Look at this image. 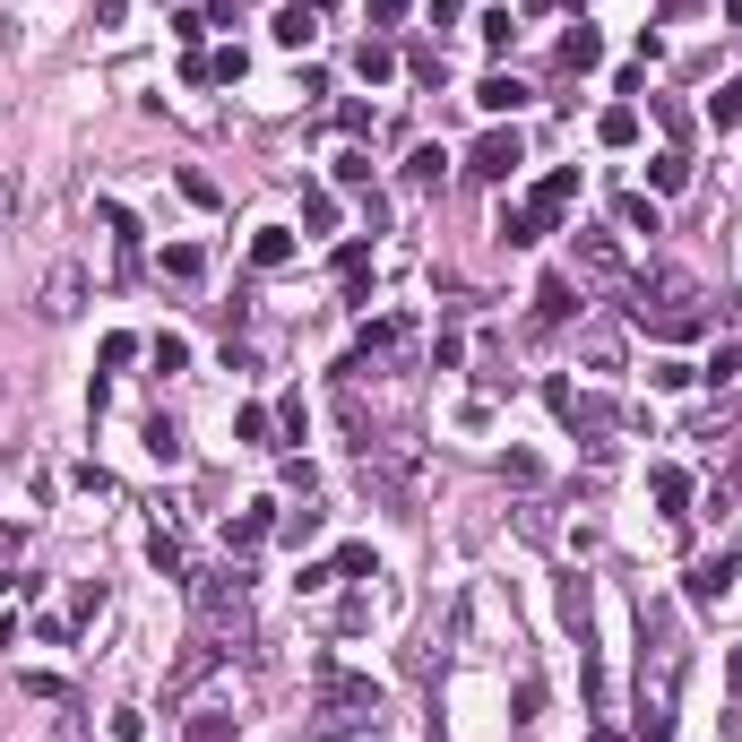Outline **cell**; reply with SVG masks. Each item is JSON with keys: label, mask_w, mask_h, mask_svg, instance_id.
<instances>
[{"label": "cell", "mask_w": 742, "mask_h": 742, "mask_svg": "<svg viewBox=\"0 0 742 742\" xmlns=\"http://www.w3.org/2000/svg\"><path fill=\"white\" fill-rule=\"evenodd\" d=\"M355 70H363L371 87H380V78H388V70H397V52H388V44H363V52H355Z\"/></svg>", "instance_id": "obj_23"}, {"label": "cell", "mask_w": 742, "mask_h": 742, "mask_svg": "<svg viewBox=\"0 0 742 742\" xmlns=\"http://www.w3.org/2000/svg\"><path fill=\"white\" fill-rule=\"evenodd\" d=\"M147 553H156V570H182V535H173V527H156V535H147Z\"/></svg>", "instance_id": "obj_26"}, {"label": "cell", "mask_w": 742, "mask_h": 742, "mask_svg": "<svg viewBox=\"0 0 742 742\" xmlns=\"http://www.w3.org/2000/svg\"><path fill=\"white\" fill-rule=\"evenodd\" d=\"M570 199H579V173H544V182H535V199L500 208V243H509V250L544 243V234L561 225V208H570Z\"/></svg>", "instance_id": "obj_4"}, {"label": "cell", "mask_w": 742, "mask_h": 742, "mask_svg": "<svg viewBox=\"0 0 742 742\" xmlns=\"http://www.w3.org/2000/svg\"><path fill=\"white\" fill-rule=\"evenodd\" d=\"M630 320H639L647 337H700L717 311H708L700 276H682V268H647V276H630Z\"/></svg>", "instance_id": "obj_1"}, {"label": "cell", "mask_w": 742, "mask_h": 742, "mask_svg": "<svg viewBox=\"0 0 742 742\" xmlns=\"http://www.w3.org/2000/svg\"><path fill=\"white\" fill-rule=\"evenodd\" d=\"M647 182H656V190H682V182H691V156H682V147H665V156L647 164Z\"/></svg>", "instance_id": "obj_18"}, {"label": "cell", "mask_w": 742, "mask_h": 742, "mask_svg": "<svg viewBox=\"0 0 742 742\" xmlns=\"http://www.w3.org/2000/svg\"><path fill=\"white\" fill-rule=\"evenodd\" d=\"M259 535H268V509H243V518H234V527H225V544H234V553H250V544H259Z\"/></svg>", "instance_id": "obj_20"}, {"label": "cell", "mask_w": 742, "mask_h": 742, "mask_svg": "<svg viewBox=\"0 0 742 742\" xmlns=\"http://www.w3.org/2000/svg\"><path fill=\"white\" fill-rule=\"evenodd\" d=\"M621 225H630V234H665V217H656V199H639V190L621 199Z\"/></svg>", "instance_id": "obj_19"}, {"label": "cell", "mask_w": 742, "mask_h": 742, "mask_svg": "<svg viewBox=\"0 0 742 742\" xmlns=\"http://www.w3.org/2000/svg\"><path fill=\"white\" fill-rule=\"evenodd\" d=\"M371 17H406V0H371Z\"/></svg>", "instance_id": "obj_31"}, {"label": "cell", "mask_w": 742, "mask_h": 742, "mask_svg": "<svg viewBox=\"0 0 742 742\" xmlns=\"http://www.w3.org/2000/svg\"><path fill=\"white\" fill-rule=\"evenodd\" d=\"M726 588H734V561H691V596L700 605H717Z\"/></svg>", "instance_id": "obj_12"}, {"label": "cell", "mask_w": 742, "mask_h": 742, "mask_svg": "<svg viewBox=\"0 0 742 742\" xmlns=\"http://www.w3.org/2000/svg\"><path fill=\"white\" fill-rule=\"evenodd\" d=\"M708 122H717V129L742 122V87H717V96H708Z\"/></svg>", "instance_id": "obj_24"}, {"label": "cell", "mask_w": 742, "mask_h": 742, "mask_svg": "<svg viewBox=\"0 0 742 742\" xmlns=\"http://www.w3.org/2000/svg\"><path fill=\"white\" fill-rule=\"evenodd\" d=\"M78 294H87V276H78V268H52V276H44V320H70Z\"/></svg>", "instance_id": "obj_6"}, {"label": "cell", "mask_w": 742, "mask_h": 742, "mask_svg": "<svg viewBox=\"0 0 742 742\" xmlns=\"http://www.w3.org/2000/svg\"><path fill=\"white\" fill-rule=\"evenodd\" d=\"M579 268L588 276H621V243L614 234H579Z\"/></svg>", "instance_id": "obj_9"}, {"label": "cell", "mask_w": 742, "mask_h": 742, "mask_svg": "<svg viewBox=\"0 0 742 742\" xmlns=\"http://www.w3.org/2000/svg\"><path fill=\"white\" fill-rule=\"evenodd\" d=\"M329 173H337V182H346V190H363V182H371V156H363V147H346V156H337V164H329Z\"/></svg>", "instance_id": "obj_22"}, {"label": "cell", "mask_w": 742, "mask_h": 742, "mask_svg": "<svg viewBox=\"0 0 742 742\" xmlns=\"http://www.w3.org/2000/svg\"><path fill=\"white\" fill-rule=\"evenodd\" d=\"M518 164H527L518 129H484V138H475V156H467V173H475V182H509Z\"/></svg>", "instance_id": "obj_5"}, {"label": "cell", "mask_w": 742, "mask_h": 742, "mask_svg": "<svg viewBox=\"0 0 742 742\" xmlns=\"http://www.w3.org/2000/svg\"><path fill=\"white\" fill-rule=\"evenodd\" d=\"M337 579H371V544H346L337 553Z\"/></svg>", "instance_id": "obj_29"}, {"label": "cell", "mask_w": 742, "mask_h": 742, "mask_svg": "<svg viewBox=\"0 0 742 742\" xmlns=\"http://www.w3.org/2000/svg\"><path fill=\"white\" fill-rule=\"evenodd\" d=\"M570 311H579V302H570V276H544V285H535V320H544V329H561Z\"/></svg>", "instance_id": "obj_8"}, {"label": "cell", "mask_w": 742, "mask_h": 742, "mask_svg": "<svg viewBox=\"0 0 742 742\" xmlns=\"http://www.w3.org/2000/svg\"><path fill=\"white\" fill-rule=\"evenodd\" d=\"M596 742H614V734H596Z\"/></svg>", "instance_id": "obj_34"}, {"label": "cell", "mask_w": 742, "mask_h": 742, "mask_svg": "<svg viewBox=\"0 0 742 742\" xmlns=\"http://www.w3.org/2000/svg\"><path fill=\"white\" fill-rule=\"evenodd\" d=\"M596 61H605V44H596V26L579 17V26L561 35V70H596Z\"/></svg>", "instance_id": "obj_7"}, {"label": "cell", "mask_w": 742, "mask_h": 742, "mask_svg": "<svg viewBox=\"0 0 742 742\" xmlns=\"http://www.w3.org/2000/svg\"><path fill=\"white\" fill-rule=\"evenodd\" d=\"M475 104H484V113H518V104H527V87H518V78H484V87H475Z\"/></svg>", "instance_id": "obj_14"}, {"label": "cell", "mask_w": 742, "mask_h": 742, "mask_svg": "<svg viewBox=\"0 0 742 742\" xmlns=\"http://www.w3.org/2000/svg\"><path fill=\"white\" fill-rule=\"evenodd\" d=\"M665 9H673V17H682V9H700V0H665Z\"/></svg>", "instance_id": "obj_33"}, {"label": "cell", "mask_w": 742, "mask_h": 742, "mask_svg": "<svg viewBox=\"0 0 742 742\" xmlns=\"http://www.w3.org/2000/svg\"><path fill=\"white\" fill-rule=\"evenodd\" d=\"M199 268H208V259H199V250H190V243H173V250H164V276H173V285H190Z\"/></svg>", "instance_id": "obj_21"}, {"label": "cell", "mask_w": 742, "mask_h": 742, "mask_svg": "<svg viewBox=\"0 0 742 742\" xmlns=\"http://www.w3.org/2000/svg\"><path fill=\"white\" fill-rule=\"evenodd\" d=\"M726 380H742V346H726Z\"/></svg>", "instance_id": "obj_32"}, {"label": "cell", "mask_w": 742, "mask_h": 742, "mask_svg": "<svg viewBox=\"0 0 742 742\" xmlns=\"http://www.w3.org/2000/svg\"><path fill=\"white\" fill-rule=\"evenodd\" d=\"M311 35H320V26H311V9H302V0H294V9H276V44H285V52H302Z\"/></svg>", "instance_id": "obj_15"}, {"label": "cell", "mask_w": 742, "mask_h": 742, "mask_svg": "<svg viewBox=\"0 0 742 742\" xmlns=\"http://www.w3.org/2000/svg\"><path fill=\"white\" fill-rule=\"evenodd\" d=\"M182 742H234V717L208 708V717H190V734H182Z\"/></svg>", "instance_id": "obj_25"}, {"label": "cell", "mask_w": 742, "mask_h": 742, "mask_svg": "<svg viewBox=\"0 0 742 742\" xmlns=\"http://www.w3.org/2000/svg\"><path fill=\"white\" fill-rule=\"evenodd\" d=\"M250 259H259V268H285V259H294V234H285V225H259Z\"/></svg>", "instance_id": "obj_16"}, {"label": "cell", "mask_w": 742, "mask_h": 742, "mask_svg": "<svg viewBox=\"0 0 742 742\" xmlns=\"http://www.w3.org/2000/svg\"><path fill=\"white\" fill-rule=\"evenodd\" d=\"M96 217L113 225V250H122V268H129V259H138V217H129L122 199H96Z\"/></svg>", "instance_id": "obj_10"}, {"label": "cell", "mask_w": 742, "mask_h": 742, "mask_svg": "<svg viewBox=\"0 0 742 742\" xmlns=\"http://www.w3.org/2000/svg\"><path fill=\"white\" fill-rule=\"evenodd\" d=\"M605 138H614V147H630V138H639V113H630V104H621V113H605Z\"/></svg>", "instance_id": "obj_30"}, {"label": "cell", "mask_w": 742, "mask_h": 742, "mask_svg": "<svg viewBox=\"0 0 742 742\" xmlns=\"http://www.w3.org/2000/svg\"><path fill=\"white\" fill-rule=\"evenodd\" d=\"M302 217H311V225L329 234V225H337V199H329V190H302Z\"/></svg>", "instance_id": "obj_27"}, {"label": "cell", "mask_w": 742, "mask_h": 742, "mask_svg": "<svg viewBox=\"0 0 742 742\" xmlns=\"http://www.w3.org/2000/svg\"><path fill=\"white\" fill-rule=\"evenodd\" d=\"M441 173H449V156H441V147H415V156H406V182H415V190H432Z\"/></svg>", "instance_id": "obj_17"}, {"label": "cell", "mask_w": 742, "mask_h": 742, "mask_svg": "<svg viewBox=\"0 0 742 742\" xmlns=\"http://www.w3.org/2000/svg\"><path fill=\"white\" fill-rule=\"evenodd\" d=\"M147 458H156V467H182V423H173V415L147 423Z\"/></svg>", "instance_id": "obj_11"}, {"label": "cell", "mask_w": 742, "mask_h": 742, "mask_svg": "<svg viewBox=\"0 0 742 742\" xmlns=\"http://www.w3.org/2000/svg\"><path fill=\"white\" fill-rule=\"evenodd\" d=\"M250 61H243V44H225V52H208V78H243Z\"/></svg>", "instance_id": "obj_28"}, {"label": "cell", "mask_w": 742, "mask_h": 742, "mask_svg": "<svg viewBox=\"0 0 742 742\" xmlns=\"http://www.w3.org/2000/svg\"><path fill=\"white\" fill-rule=\"evenodd\" d=\"M647 493L665 500V518H682V500H691V475H682V467H656V475H647Z\"/></svg>", "instance_id": "obj_13"}, {"label": "cell", "mask_w": 742, "mask_h": 742, "mask_svg": "<svg viewBox=\"0 0 742 742\" xmlns=\"http://www.w3.org/2000/svg\"><path fill=\"white\" fill-rule=\"evenodd\" d=\"M190 596H199V639H217V647H243L250 639V579L243 570H199Z\"/></svg>", "instance_id": "obj_2"}, {"label": "cell", "mask_w": 742, "mask_h": 742, "mask_svg": "<svg viewBox=\"0 0 742 742\" xmlns=\"http://www.w3.org/2000/svg\"><path fill=\"white\" fill-rule=\"evenodd\" d=\"M311 673H320V708H311L320 734H355L363 717H380V682L371 673H337V656H311Z\"/></svg>", "instance_id": "obj_3"}]
</instances>
